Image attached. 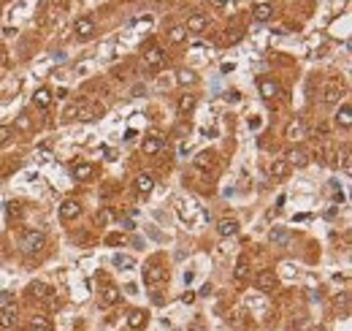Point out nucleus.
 <instances>
[{
    "label": "nucleus",
    "mask_w": 352,
    "mask_h": 331,
    "mask_svg": "<svg viewBox=\"0 0 352 331\" xmlns=\"http://www.w3.org/2000/svg\"><path fill=\"white\" fill-rule=\"evenodd\" d=\"M154 190V179L149 174H138L136 177V193L138 195H149Z\"/></svg>",
    "instance_id": "nucleus-17"
},
{
    "label": "nucleus",
    "mask_w": 352,
    "mask_h": 331,
    "mask_svg": "<svg viewBox=\"0 0 352 331\" xmlns=\"http://www.w3.org/2000/svg\"><path fill=\"white\" fill-rule=\"evenodd\" d=\"M14 128H17V130H30V128H33V120H30L27 114H19L17 122H14Z\"/></svg>",
    "instance_id": "nucleus-32"
},
{
    "label": "nucleus",
    "mask_w": 352,
    "mask_h": 331,
    "mask_svg": "<svg viewBox=\"0 0 352 331\" xmlns=\"http://www.w3.org/2000/svg\"><path fill=\"white\" fill-rule=\"evenodd\" d=\"M168 38H171V44H182L184 38H187V30H184V25H176V27L168 33Z\"/></svg>",
    "instance_id": "nucleus-31"
},
{
    "label": "nucleus",
    "mask_w": 352,
    "mask_h": 331,
    "mask_svg": "<svg viewBox=\"0 0 352 331\" xmlns=\"http://www.w3.org/2000/svg\"><path fill=\"white\" fill-rule=\"evenodd\" d=\"M106 244H122V234H108L106 236Z\"/></svg>",
    "instance_id": "nucleus-37"
},
{
    "label": "nucleus",
    "mask_w": 352,
    "mask_h": 331,
    "mask_svg": "<svg viewBox=\"0 0 352 331\" xmlns=\"http://www.w3.org/2000/svg\"><path fill=\"white\" fill-rule=\"evenodd\" d=\"M103 104H98V101H79L76 104V114H79L82 122H92L98 120V117H103Z\"/></svg>",
    "instance_id": "nucleus-2"
},
{
    "label": "nucleus",
    "mask_w": 352,
    "mask_h": 331,
    "mask_svg": "<svg viewBox=\"0 0 352 331\" xmlns=\"http://www.w3.org/2000/svg\"><path fill=\"white\" fill-rule=\"evenodd\" d=\"M33 328L49 331V328H52V323H49V318H44V315H33Z\"/></svg>",
    "instance_id": "nucleus-33"
},
{
    "label": "nucleus",
    "mask_w": 352,
    "mask_h": 331,
    "mask_svg": "<svg viewBox=\"0 0 352 331\" xmlns=\"http://www.w3.org/2000/svg\"><path fill=\"white\" fill-rule=\"evenodd\" d=\"M111 217H114V212H111V209H100V212H98V225H106Z\"/></svg>",
    "instance_id": "nucleus-36"
},
{
    "label": "nucleus",
    "mask_w": 352,
    "mask_h": 331,
    "mask_svg": "<svg viewBox=\"0 0 352 331\" xmlns=\"http://www.w3.org/2000/svg\"><path fill=\"white\" fill-rule=\"evenodd\" d=\"M182 302H184V304H192V302H195V293H190V290H187V293L182 296Z\"/></svg>",
    "instance_id": "nucleus-41"
},
{
    "label": "nucleus",
    "mask_w": 352,
    "mask_h": 331,
    "mask_svg": "<svg viewBox=\"0 0 352 331\" xmlns=\"http://www.w3.org/2000/svg\"><path fill=\"white\" fill-rule=\"evenodd\" d=\"M217 234L220 236H236L239 234V220L236 217H222L217 223Z\"/></svg>",
    "instance_id": "nucleus-14"
},
{
    "label": "nucleus",
    "mask_w": 352,
    "mask_h": 331,
    "mask_svg": "<svg viewBox=\"0 0 352 331\" xmlns=\"http://www.w3.org/2000/svg\"><path fill=\"white\" fill-rule=\"evenodd\" d=\"M341 165H344V171L349 174V169H352V163H349V155H344V163H341Z\"/></svg>",
    "instance_id": "nucleus-42"
},
{
    "label": "nucleus",
    "mask_w": 352,
    "mask_h": 331,
    "mask_svg": "<svg viewBox=\"0 0 352 331\" xmlns=\"http://www.w3.org/2000/svg\"><path fill=\"white\" fill-rule=\"evenodd\" d=\"M6 215H9V217H19V204L17 201H6Z\"/></svg>",
    "instance_id": "nucleus-35"
},
{
    "label": "nucleus",
    "mask_w": 352,
    "mask_h": 331,
    "mask_svg": "<svg viewBox=\"0 0 352 331\" xmlns=\"http://www.w3.org/2000/svg\"><path fill=\"white\" fill-rule=\"evenodd\" d=\"M163 62H166V52L158 49V46H152V49H146V52H144V65H149V68H160Z\"/></svg>",
    "instance_id": "nucleus-10"
},
{
    "label": "nucleus",
    "mask_w": 352,
    "mask_h": 331,
    "mask_svg": "<svg viewBox=\"0 0 352 331\" xmlns=\"http://www.w3.org/2000/svg\"><path fill=\"white\" fill-rule=\"evenodd\" d=\"M252 17H255V22H268L273 17V6L271 3H257Z\"/></svg>",
    "instance_id": "nucleus-22"
},
{
    "label": "nucleus",
    "mask_w": 352,
    "mask_h": 331,
    "mask_svg": "<svg viewBox=\"0 0 352 331\" xmlns=\"http://www.w3.org/2000/svg\"><path fill=\"white\" fill-rule=\"evenodd\" d=\"M49 104H52V90L49 87H38L33 92V106L35 109H49Z\"/></svg>",
    "instance_id": "nucleus-16"
},
{
    "label": "nucleus",
    "mask_w": 352,
    "mask_h": 331,
    "mask_svg": "<svg viewBox=\"0 0 352 331\" xmlns=\"http://www.w3.org/2000/svg\"><path fill=\"white\" fill-rule=\"evenodd\" d=\"M54 3H57L60 9H65V6H68V0H54Z\"/></svg>",
    "instance_id": "nucleus-44"
},
{
    "label": "nucleus",
    "mask_w": 352,
    "mask_h": 331,
    "mask_svg": "<svg viewBox=\"0 0 352 331\" xmlns=\"http://www.w3.org/2000/svg\"><path fill=\"white\" fill-rule=\"evenodd\" d=\"M257 87H260V95H263L265 101L277 98L279 92H282V87H279L277 82H273V79H260V84H257Z\"/></svg>",
    "instance_id": "nucleus-15"
},
{
    "label": "nucleus",
    "mask_w": 352,
    "mask_h": 331,
    "mask_svg": "<svg viewBox=\"0 0 352 331\" xmlns=\"http://www.w3.org/2000/svg\"><path fill=\"white\" fill-rule=\"evenodd\" d=\"M176 109H179V114H190L195 109V95H182V98H179V104H176Z\"/></svg>",
    "instance_id": "nucleus-27"
},
{
    "label": "nucleus",
    "mask_w": 352,
    "mask_h": 331,
    "mask_svg": "<svg viewBox=\"0 0 352 331\" xmlns=\"http://www.w3.org/2000/svg\"><path fill=\"white\" fill-rule=\"evenodd\" d=\"M111 263L116 266V269H133V266H136V261H133L130 255H120V253L111 258Z\"/></svg>",
    "instance_id": "nucleus-28"
},
{
    "label": "nucleus",
    "mask_w": 352,
    "mask_h": 331,
    "mask_svg": "<svg viewBox=\"0 0 352 331\" xmlns=\"http://www.w3.org/2000/svg\"><path fill=\"white\" fill-rule=\"evenodd\" d=\"M30 296H35V299H49L52 296V288L46 285V282H41V280H35V282H30Z\"/></svg>",
    "instance_id": "nucleus-21"
},
{
    "label": "nucleus",
    "mask_w": 352,
    "mask_h": 331,
    "mask_svg": "<svg viewBox=\"0 0 352 331\" xmlns=\"http://www.w3.org/2000/svg\"><path fill=\"white\" fill-rule=\"evenodd\" d=\"M160 149H163V139H158V136H149L141 141V152L144 155H160Z\"/></svg>",
    "instance_id": "nucleus-18"
},
{
    "label": "nucleus",
    "mask_w": 352,
    "mask_h": 331,
    "mask_svg": "<svg viewBox=\"0 0 352 331\" xmlns=\"http://www.w3.org/2000/svg\"><path fill=\"white\" fill-rule=\"evenodd\" d=\"M176 82L182 84V87H187V84H195V82H198V74H195V71H179Z\"/></svg>",
    "instance_id": "nucleus-30"
},
{
    "label": "nucleus",
    "mask_w": 352,
    "mask_h": 331,
    "mask_svg": "<svg viewBox=\"0 0 352 331\" xmlns=\"http://www.w3.org/2000/svg\"><path fill=\"white\" fill-rule=\"evenodd\" d=\"M206 27H209V17H206V14H192V17L187 19V25H184L187 33H203Z\"/></svg>",
    "instance_id": "nucleus-9"
},
{
    "label": "nucleus",
    "mask_w": 352,
    "mask_h": 331,
    "mask_svg": "<svg viewBox=\"0 0 352 331\" xmlns=\"http://www.w3.org/2000/svg\"><path fill=\"white\" fill-rule=\"evenodd\" d=\"M209 6H211V9H225L228 0H209Z\"/></svg>",
    "instance_id": "nucleus-39"
},
{
    "label": "nucleus",
    "mask_w": 352,
    "mask_h": 331,
    "mask_svg": "<svg viewBox=\"0 0 352 331\" xmlns=\"http://www.w3.org/2000/svg\"><path fill=\"white\" fill-rule=\"evenodd\" d=\"M255 285L260 293H273L279 285V280H277V274H273L271 269H263V272H257V277H255Z\"/></svg>",
    "instance_id": "nucleus-3"
},
{
    "label": "nucleus",
    "mask_w": 352,
    "mask_h": 331,
    "mask_svg": "<svg viewBox=\"0 0 352 331\" xmlns=\"http://www.w3.org/2000/svg\"><path fill=\"white\" fill-rule=\"evenodd\" d=\"M14 323H17V312H14V307H3V310H0V328H11Z\"/></svg>",
    "instance_id": "nucleus-26"
},
{
    "label": "nucleus",
    "mask_w": 352,
    "mask_h": 331,
    "mask_svg": "<svg viewBox=\"0 0 352 331\" xmlns=\"http://www.w3.org/2000/svg\"><path fill=\"white\" fill-rule=\"evenodd\" d=\"M146 320H149V312H144V310H130L128 312V326L130 331H141L146 326Z\"/></svg>",
    "instance_id": "nucleus-8"
},
{
    "label": "nucleus",
    "mask_w": 352,
    "mask_h": 331,
    "mask_svg": "<svg viewBox=\"0 0 352 331\" xmlns=\"http://www.w3.org/2000/svg\"><path fill=\"white\" fill-rule=\"evenodd\" d=\"M122 228H125V231H133V228H136V223H133L130 217H125V220H122Z\"/></svg>",
    "instance_id": "nucleus-40"
},
{
    "label": "nucleus",
    "mask_w": 352,
    "mask_h": 331,
    "mask_svg": "<svg viewBox=\"0 0 352 331\" xmlns=\"http://www.w3.org/2000/svg\"><path fill=\"white\" fill-rule=\"evenodd\" d=\"M268 171H271L273 179H285L287 174H290V165H287V160H273L268 165Z\"/></svg>",
    "instance_id": "nucleus-24"
},
{
    "label": "nucleus",
    "mask_w": 352,
    "mask_h": 331,
    "mask_svg": "<svg viewBox=\"0 0 352 331\" xmlns=\"http://www.w3.org/2000/svg\"><path fill=\"white\" fill-rule=\"evenodd\" d=\"M73 117H76V104H70L65 109V114H62V120H73Z\"/></svg>",
    "instance_id": "nucleus-38"
},
{
    "label": "nucleus",
    "mask_w": 352,
    "mask_h": 331,
    "mask_svg": "<svg viewBox=\"0 0 352 331\" xmlns=\"http://www.w3.org/2000/svg\"><path fill=\"white\" fill-rule=\"evenodd\" d=\"M214 160H217V155H214V152H201L198 157H195V169L209 171V169H214Z\"/></svg>",
    "instance_id": "nucleus-23"
},
{
    "label": "nucleus",
    "mask_w": 352,
    "mask_h": 331,
    "mask_svg": "<svg viewBox=\"0 0 352 331\" xmlns=\"http://www.w3.org/2000/svg\"><path fill=\"white\" fill-rule=\"evenodd\" d=\"M163 280H166V269H163V266L149 263L144 269V282H146V285H158V282H163Z\"/></svg>",
    "instance_id": "nucleus-6"
},
{
    "label": "nucleus",
    "mask_w": 352,
    "mask_h": 331,
    "mask_svg": "<svg viewBox=\"0 0 352 331\" xmlns=\"http://www.w3.org/2000/svg\"><path fill=\"white\" fill-rule=\"evenodd\" d=\"M290 231H285V228H271V234H268V242L273 244V247H287L290 244Z\"/></svg>",
    "instance_id": "nucleus-13"
},
{
    "label": "nucleus",
    "mask_w": 352,
    "mask_h": 331,
    "mask_svg": "<svg viewBox=\"0 0 352 331\" xmlns=\"http://www.w3.org/2000/svg\"><path fill=\"white\" fill-rule=\"evenodd\" d=\"M303 133H306V128H303V122H301V120H295V122L287 125V139H301Z\"/></svg>",
    "instance_id": "nucleus-29"
},
{
    "label": "nucleus",
    "mask_w": 352,
    "mask_h": 331,
    "mask_svg": "<svg viewBox=\"0 0 352 331\" xmlns=\"http://www.w3.org/2000/svg\"><path fill=\"white\" fill-rule=\"evenodd\" d=\"M14 136V128H9V125H0V147H6Z\"/></svg>",
    "instance_id": "nucleus-34"
},
{
    "label": "nucleus",
    "mask_w": 352,
    "mask_h": 331,
    "mask_svg": "<svg viewBox=\"0 0 352 331\" xmlns=\"http://www.w3.org/2000/svg\"><path fill=\"white\" fill-rule=\"evenodd\" d=\"M344 95V87L339 82H328L325 90H323V101L325 104H339V98Z\"/></svg>",
    "instance_id": "nucleus-11"
},
{
    "label": "nucleus",
    "mask_w": 352,
    "mask_h": 331,
    "mask_svg": "<svg viewBox=\"0 0 352 331\" xmlns=\"http://www.w3.org/2000/svg\"><path fill=\"white\" fill-rule=\"evenodd\" d=\"M79 215H82V204L76 198H68V201L60 204V220H65V223H68V220H76Z\"/></svg>",
    "instance_id": "nucleus-5"
},
{
    "label": "nucleus",
    "mask_w": 352,
    "mask_h": 331,
    "mask_svg": "<svg viewBox=\"0 0 352 331\" xmlns=\"http://www.w3.org/2000/svg\"><path fill=\"white\" fill-rule=\"evenodd\" d=\"M336 125H339V128H349L352 125V109L347 104L339 106V112H336Z\"/></svg>",
    "instance_id": "nucleus-25"
},
{
    "label": "nucleus",
    "mask_w": 352,
    "mask_h": 331,
    "mask_svg": "<svg viewBox=\"0 0 352 331\" xmlns=\"http://www.w3.org/2000/svg\"><path fill=\"white\" fill-rule=\"evenodd\" d=\"M287 165H295V169H303V165L309 163V152L306 149H301V147H293L290 152H287Z\"/></svg>",
    "instance_id": "nucleus-7"
},
{
    "label": "nucleus",
    "mask_w": 352,
    "mask_h": 331,
    "mask_svg": "<svg viewBox=\"0 0 352 331\" xmlns=\"http://www.w3.org/2000/svg\"><path fill=\"white\" fill-rule=\"evenodd\" d=\"M233 277H236V282H244L249 277V255H239L236 261V272H233Z\"/></svg>",
    "instance_id": "nucleus-19"
},
{
    "label": "nucleus",
    "mask_w": 352,
    "mask_h": 331,
    "mask_svg": "<svg viewBox=\"0 0 352 331\" xmlns=\"http://www.w3.org/2000/svg\"><path fill=\"white\" fill-rule=\"evenodd\" d=\"M116 302H120V290H116L114 285H106L103 290H100V304L103 307H114Z\"/></svg>",
    "instance_id": "nucleus-20"
},
{
    "label": "nucleus",
    "mask_w": 352,
    "mask_h": 331,
    "mask_svg": "<svg viewBox=\"0 0 352 331\" xmlns=\"http://www.w3.org/2000/svg\"><path fill=\"white\" fill-rule=\"evenodd\" d=\"M44 247H46V236L41 231H25V234H22V239H19V250H22V253L33 255V253H41Z\"/></svg>",
    "instance_id": "nucleus-1"
},
{
    "label": "nucleus",
    "mask_w": 352,
    "mask_h": 331,
    "mask_svg": "<svg viewBox=\"0 0 352 331\" xmlns=\"http://www.w3.org/2000/svg\"><path fill=\"white\" fill-rule=\"evenodd\" d=\"M249 128H260V120H257V117H249Z\"/></svg>",
    "instance_id": "nucleus-43"
},
{
    "label": "nucleus",
    "mask_w": 352,
    "mask_h": 331,
    "mask_svg": "<svg viewBox=\"0 0 352 331\" xmlns=\"http://www.w3.org/2000/svg\"><path fill=\"white\" fill-rule=\"evenodd\" d=\"M73 33H76L79 41H87V38L95 36V22H92L90 17H79L73 22Z\"/></svg>",
    "instance_id": "nucleus-4"
},
{
    "label": "nucleus",
    "mask_w": 352,
    "mask_h": 331,
    "mask_svg": "<svg viewBox=\"0 0 352 331\" xmlns=\"http://www.w3.org/2000/svg\"><path fill=\"white\" fill-rule=\"evenodd\" d=\"M95 177V165L92 163H76L73 165V179L76 182H90Z\"/></svg>",
    "instance_id": "nucleus-12"
}]
</instances>
